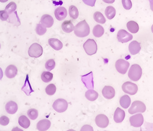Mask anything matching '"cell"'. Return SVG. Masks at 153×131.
Masks as SVG:
<instances>
[{"mask_svg":"<svg viewBox=\"0 0 153 131\" xmlns=\"http://www.w3.org/2000/svg\"><path fill=\"white\" fill-rule=\"evenodd\" d=\"M74 31L76 36L83 38L90 34V28L86 20H83L74 26Z\"/></svg>","mask_w":153,"mask_h":131,"instance_id":"obj_1","label":"cell"},{"mask_svg":"<svg viewBox=\"0 0 153 131\" xmlns=\"http://www.w3.org/2000/svg\"><path fill=\"white\" fill-rule=\"evenodd\" d=\"M129 77L133 81H138L142 76V69L138 64H134L131 67L129 73Z\"/></svg>","mask_w":153,"mask_h":131,"instance_id":"obj_2","label":"cell"},{"mask_svg":"<svg viewBox=\"0 0 153 131\" xmlns=\"http://www.w3.org/2000/svg\"><path fill=\"white\" fill-rule=\"evenodd\" d=\"M83 48L89 56H92L96 54L97 51V45L93 39H88L83 44Z\"/></svg>","mask_w":153,"mask_h":131,"instance_id":"obj_3","label":"cell"},{"mask_svg":"<svg viewBox=\"0 0 153 131\" xmlns=\"http://www.w3.org/2000/svg\"><path fill=\"white\" fill-rule=\"evenodd\" d=\"M42 54L43 48L39 43H34L32 44L28 49V54L31 57L38 58L41 57Z\"/></svg>","mask_w":153,"mask_h":131,"instance_id":"obj_4","label":"cell"},{"mask_svg":"<svg viewBox=\"0 0 153 131\" xmlns=\"http://www.w3.org/2000/svg\"><path fill=\"white\" fill-rule=\"evenodd\" d=\"M146 108L145 104L140 101H135L132 102L131 107L129 109L130 114H135L137 113H143L145 112Z\"/></svg>","mask_w":153,"mask_h":131,"instance_id":"obj_5","label":"cell"},{"mask_svg":"<svg viewBox=\"0 0 153 131\" xmlns=\"http://www.w3.org/2000/svg\"><path fill=\"white\" fill-rule=\"evenodd\" d=\"M68 103L64 99H58L53 104V109L58 113L65 112L68 109Z\"/></svg>","mask_w":153,"mask_h":131,"instance_id":"obj_6","label":"cell"},{"mask_svg":"<svg viewBox=\"0 0 153 131\" xmlns=\"http://www.w3.org/2000/svg\"><path fill=\"white\" fill-rule=\"evenodd\" d=\"M122 89L124 93L130 95H134L138 91L137 85L131 82H124L122 85Z\"/></svg>","mask_w":153,"mask_h":131,"instance_id":"obj_7","label":"cell"},{"mask_svg":"<svg viewBox=\"0 0 153 131\" xmlns=\"http://www.w3.org/2000/svg\"><path fill=\"white\" fill-rule=\"evenodd\" d=\"M130 66L129 63L124 60V59H118L115 63V67L118 72L122 74H124L127 73L128 68Z\"/></svg>","mask_w":153,"mask_h":131,"instance_id":"obj_8","label":"cell"},{"mask_svg":"<svg viewBox=\"0 0 153 131\" xmlns=\"http://www.w3.org/2000/svg\"><path fill=\"white\" fill-rule=\"evenodd\" d=\"M129 121L131 126L135 127H141L144 122L143 116L141 113H137L136 115H134L130 117Z\"/></svg>","mask_w":153,"mask_h":131,"instance_id":"obj_9","label":"cell"},{"mask_svg":"<svg viewBox=\"0 0 153 131\" xmlns=\"http://www.w3.org/2000/svg\"><path fill=\"white\" fill-rule=\"evenodd\" d=\"M117 38L118 40L121 43H127L132 40L133 36L126 30L121 29L118 32Z\"/></svg>","mask_w":153,"mask_h":131,"instance_id":"obj_10","label":"cell"},{"mask_svg":"<svg viewBox=\"0 0 153 131\" xmlns=\"http://www.w3.org/2000/svg\"><path fill=\"white\" fill-rule=\"evenodd\" d=\"M96 125L100 128H106L109 124V120L108 117L103 114L98 115L95 119Z\"/></svg>","mask_w":153,"mask_h":131,"instance_id":"obj_11","label":"cell"},{"mask_svg":"<svg viewBox=\"0 0 153 131\" xmlns=\"http://www.w3.org/2000/svg\"><path fill=\"white\" fill-rule=\"evenodd\" d=\"M102 93L103 96L107 99H111L114 98V95H115V90H114V88L111 86H105L102 91Z\"/></svg>","mask_w":153,"mask_h":131,"instance_id":"obj_12","label":"cell"},{"mask_svg":"<svg viewBox=\"0 0 153 131\" xmlns=\"http://www.w3.org/2000/svg\"><path fill=\"white\" fill-rule=\"evenodd\" d=\"M55 15L56 18L59 21L65 19L68 15V12L65 7H59L55 10Z\"/></svg>","mask_w":153,"mask_h":131,"instance_id":"obj_13","label":"cell"},{"mask_svg":"<svg viewBox=\"0 0 153 131\" xmlns=\"http://www.w3.org/2000/svg\"><path fill=\"white\" fill-rule=\"evenodd\" d=\"M41 23L47 28H51L53 25L54 20L53 17L48 15V14H44L42 16L41 19Z\"/></svg>","mask_w":153,"mask_h":131,"instance_id":"obj_14","label":"cell"},{"mask_svg":"<svg viewBox=\"0 0 153 131\" xmlns=\"http://www.w3.org/2000/svg\"><path fill=\"white\" fill-rule=\"evenodd\" d=\"M5 108L6 112L8 113L11 115L15 114L18 110V105L16 102L13 101H10L6 104Z\"/></svg>","mask_w":153,"mask_h":131,"instance_id":"obj_15","label":"cell"},{"mask_svg":"<svg viewBox=\"0 0 153 131\" xmlns=\"http://www.w3.org/2000/svg\"><path fill=\"white\" fill-rule=\"evenodd\" d=\"M125 118V112L121 109L118 107L114 113V120L117 123H120L123 121Z\"/></svg>","mask_w":153,"mask_h":131,"instance_id":"obj_16","label":"cell"},{"mask_svg":"<svg viewBox=\"0 0 153 131\" xmlns=\"http://www.w3.org/2000/svg\"><path fill=\"white\" fill-rule=\"evenodd\" d=\"M140 50H141V46H140V43L136 40L132 41L129 45V51L132 55L138 54Z\"/></svg>","mask_w":153,"mask_h":131,"instance_id":"obj_17","label":"cell"},{"mask_svg":"<svg viewBox=\"0 0 153 131\" xmlns=\"http://www.w3.org/2000/svg\"><path fill=\"white\" fill-rule=\"evenodd\" d=\"M48 42L49 45L56 51H59L62 48V43L57 38H51L49 39Z\"/></svg>","mask_w":153,"mask_h":131,"instance_id":"obj_18","label":"cell"},{"mask_svg":"<svg viewBox=\"0 0 153 131\" xmlns=\"http://www.w3.org/2000/svg\"><path fill=\"white\" fill-rule=\"evenodd\" d=\"M17 72H18L17 68L15 66V65H10L6 68L5 73H6V76L8 78L12 79L16 77V76L17 74Z\"/></svg>","mask_w":153,"mask_h":131,"instance_id":"obj_19","label":"cell"},{"mask_svg":"<svg viewBox=\"0 0 153 131\" xmlns=\"http://www.w3.org/2000/svg\"><path fill=\"white\" fill-rule=\"evenodd\" d=\"M51 126V122L47 119L42 120L37 124V129L39 131H45L49 129Z\"/></svg>","mask_w":153,"mask_h":131,"instance_id":"obj_20","label":"cell"},{"mask_svg":"<svg viewBox=\"0 0 153 131\" xmlns=\"http://www.w3.org/2000/svg\"><path fill=\"white\" fill-rule=\"evenodd\" d=\"M62 29L66 33H71L74 29V26L71 20L65 21L61 25Z\"/></svg>","mask_w":153,"mask_h":131,"instance_id":"obj_21","label":"cell"},{"mask_svg":"<svg viewBox=\"0 0 153 131\" xmlns=\"http://www.w3.org/2000/svg\"><path fill=\"white\" fill-rule=\"evenodd\" d=\"M127 28L131 33L136 34L139 31V26L137 22L130 21L127 23Z\"/></svg>","mask_w":153,"mask_h":131,"instance_id":"obj_22","label":"cell"},{"mask_svg":"<svg viewBox=\"0 0 153 131\" xmlns=\"http://www.w3.org/2000/svg\"><path fill=\"white\" fill-rule=\"evenodd\" d=\"M120 104L123 108L127 109L131 104V99L128 95H124L120 98Z\"/></svg>","mask_w":153,"mask_h":131,"instance_id":"obj_23","label":"cell"},{"mask_svg":"<svg viewBox=\"0 0 153 131\" xmlns=\"http://www.w3.org/2000/svg\"><path fill=\"white\" fill-rule=\"evenodd\" d=\"M19 123L24 129H28L30 126V121L25 115H22L19 117Z\"/></svg>","mask_w":153,"mask_h":131,"instance_id":"obj_24","label":"cell"},{"mask_svg":"<svg viewBox=\"0 0 153 131\" xmlns=\"http://www.w3.org/2000/svg\"><path fill=\"white\" fill-rule=\"evenodd\" d=\"M86 98L90 101H94L98 98L99 94L94 90H89L85 93Z\"/></svg>","mask_w":153,"mask_h":131,"instance_id":"obj_25","label":"cell"},{"mask_svg":"<svg viewBox=\"0 0 153 131\" xmlns=\"http://www.w3.org/2000/svg\"><path fill=\"white\" fill-rule=\"evenodd\" d=\"M93 34L96 37H100L104 34V29L101 25H96L93 28Z\"/></svg>","mask_w":153,"mask_h":131,"instance_id":"obj_26","label":"cell"},{"mask_svg":"<svg viewBox=\"0 0 153 131\" xmlns=\"http://www.w3.org/2000/svg\"><path fill=\"white\" fill-rule=\"evenodd\" d=\"M105 14L108 20H111L116 15V10L113 6H108L105 10Z\"/></svg>","mask_w":153,"mask_h":131,"instance_id":"obj_27","label":"cell"},{"mask_svg":"<svg viewBox=\"0 0 153 131\" xmlns=\"http://www.w3.org/2000/svg\"><path fill=\"white\" fill-rule=\"evenodd\" d=\"M69 13L70 17L74 20H75L79 17V10L75 6L72 5L70 6L69 9Z\"/></svg>","mask_w":153,"mask_h":131,"instance_id":"obj_28","label":"cell"},{"mask_svg":"<svg viewBox=\"0 0 153 131\" xmlns=\"http://www.w3.org/2000/svg\"><path fill=\"white\" fill-rule=\"evenodd\" d=\"M94 19L97 23L100 24H104L106 22V20L104 16L100 12H96L94 13Z\"/></svg>","mask_w":153,"mask_h":131,"instance_id":"obj_29","label":"cell"},{"mask_svg":"<svg viewBox=\"0 0 153 131\" xmlns=\"http://www.w3.org/2000/svg\"><path fill=\"white\" fill-rule=\"evenodd\" d=\"M53 77V75L52 73L49 71H44L41 74V79L44 82H49L52 80Z\"/></svg>","mask_w":153,"mask_h":131,"instance_id":"obj_30","label":"cell"},{"mask_svg":"<svg viewBox=\"0 0 153 131\" xmlns=\"http://www.w3.org/2000/svg\"><path fill=\"white\" fill-rule=\"evenodd\" d=\"M36 32L37 35H43L47 32V29L41 23H38L36 28Z\"/></svg>","mask_w":153,"mask_h":131,"instance_id":"obj_31","label":"cell"},{"mask_svg":"<svg viewBox=\"0 0 153 131\" xmlns=\"http://www.w3.org/2000/svg\"><path fill=\"white\" fill-rule=\"evenodd\" d=\"M56 90V86L53 84H50L47 86L45 88V92L48 95L52 96L55 93Z\"/></svg>","mask_w":153,"mask_h":131,"instance_id":"obj_32","label":"cell"},{"mask_svg":"<svg viewBox=\"0 0 153 131\" xmlns=\"http://www.w3.org/2000/svg\"><path fill=\"white\" fill-rule=\"evenodd\" d=\"M27 114L31 120H34L38 117L39 113H38V111L35 109H30L28 110Z\"/></svg>","mask_w":153,"mask_h":131,"instance_id":"obj_33","label":"cell"},{"mask_svg":"<svg viewBox=\"0 0 153 131\" xmlns=\"http://www.w3.org/2000/svg\"><path fill=\"white\" fill-rule=\"evenodd\" d=\"M17 9V4L14 2H10L9 3L5 9V10L7 11L8 14H11L13 12H14Z\"/></svg>","mask_w":153,"mask_h":131,"instance_id":"obj_34","label":"cell"},{"mask_svg":"<svg viewBox=\"0 0 153 131\" xmlns=\"http://www.w3.org/2000/svg\"><path fill=\"white\" fill-rule=\"evenodd\" d=\"M45 68L48 71H51L54 69L55 67V62L54 59H49L48 60H47L45 63Z\"/></svg>","mask_w":153,"mask_h":131,"instance_id":"obj_35","label":"cell"},{"mask_svg":"<svg viewBox=\"0 0 153 131\" xmlns=\"http://www.w3.org/2000/svg\"><path fill=\"white\" fill-rule=\"evenodd\" d=\"M123 7L126 10H129L132 7V3L131 0H122Z\"/></svg>","mask_w":153,"mask_h":131,"instance_id":"obj_36","label":"cell"},{"mask_svg":"<svg viewBox=\"0 0 153 131\" xmlns=\"http://www.w3.org/2000/svg\"><path fill=\"white\" fill-rule=\"evenodd\" d=\"M9 123V118L6 116H2L0 117V124L2 126H7Z\"/></svg>","mask_w":153,"mask_h":131,"instance_id":"obj_37","label":"cell"},{"mask_svg":"<svg viewBox=\"0 0 153 131\" xmlns=\"http://www.w3.org/2000/svg\"><path fill=\"white\" fill-rule=\"evenodd\" d=\"M9 18V14L6 10L0 11V19L2 21H6Z\"/></svg>","mask_w":153,"mask_h":131,"instance_id":"obj_38","label":"cell"},{"mask_svg":"<svg viewBox=\"0 0 153 131\" xmlns=\"http://www.w3.org/2000/svg\"><path fill=\"white\" fill-rule=\"evenodd\" d=\"M82 1H83V3L85 4H86L88 6H91V7H93L95 5L96 0H82Z\"/></svg>","mask_w":153,"mask_h":131,"instance_id":"obj_39","label":"cell"},{"mask_svg":"<svg viewBox=\"0 0 153 131\" xmlns=\"http://www.w3.org/2000/svg\"><path fill=\"white\" fill-rule=\"evenodd\" d=\"M81 130L82 131H83V130H94V129H93V127H91V126H89V125H85V126H84L82 128V129H81Z\"/></svg>","mask_w":153,"mask_h":131,"instance_id":"obj_40","label":"cell"},{"mask_svg":"<svg viewBox=\"0 0 153 131\" xmlns=\"http://www.w3.org/2000/svg\"><path fill=\"white\" fill-rule=\"evenodd\" d=\"M102 1L105 3H108V4H112L114 2L115 0H102Z\"/></svg>","mask_w":153,"mask_h":131,"instance_id":"obj_41","label":"cell"},{"mask_svg":"<svg viewBox=\"0 0 153 131\" xmlns=\"http://www.w3.org/2000/svg\"><path fill=\"white\" fill-rule=\"evenodd\" d=\"M3 70H2V69L1 68H0V80H1V79L3 78Z\"/></svg>","mask_w":153,"mask_h":131,"instance_id":"obj_42","label":"cell"},{"mask_svg":"<svg viewBox=\"0 0 153 131\" xmlns=\"http://www.w3.org/2000/svg\"><path fill=\"white\" fill-rule=\"evenodd\" d=\"M150 7L151 10L153 12V0H151L150 1Z\"/></svg>","mask_w":153,"mask_h":131,"instance_id":"obj_43","label":"cell"},{"mask_svg":"<svg viewBox=\"0 0 153 131\" xmlns=\"http://www.w3.org/2000/svg\"><path fill=\"white\" fill-rule=\"evenodd\" d=\"M8 1V0H0V2L1 3H6Z\"/></svg>","mask_w":153,"mask_h":131,"instance_id":"obj_44","label":"cell"},{"mask_svg":"<svg viewBox=\"0 0 153 131\" xmlns=\"http://www.w3.org/2000/svg\"><path fill=\"white\" fill-rule=\"evenodd\" d=\"M151 31H152V32L153 33V24H152V26H151Z\"/></svg>","mask_w":153,"mask_h":131,"instance_id":"obj_45","label":"cell"},{"mask_svg":"<svg viewBox=\"0 0 153 131\" xmlns=\"http://www.w3.org/2000/svg\"><path fill=\"white\" fill-rule=\"evenodd\" d=\"M0 48H1V45H0Z\"/></svg>","mask_w":153,"mask_h":131,"instance_id":"obj_46","label":"cell"}]
</instances>
